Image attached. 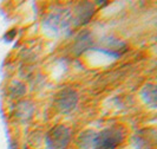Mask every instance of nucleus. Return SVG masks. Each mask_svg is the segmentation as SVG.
<instances>
[{
    "label": "nucleus",
    "instance_id": "1",
    "mask_svg": "<svg viewBox=\"0 0 157 149\" xmlns=\"http://www.w3.org/2000/svg\"><path fill=\"white\" fill-rule=\"evenodd\" d=\"M124 136L123 129L118 127L106 128L97 134L87 130L80 134V146L90 149H116L124 141Z\"/></svg>",
    "mask_w": 157,
    "mask_h": 149
},
{
    "label": "nucleus",
    "instance_id": "2",
    "mask_svg": "<svg viewBox=\"0 0 157 149\" xmlns=\"http://www.w3.org/2000/svg\"><path fill=\"white\" fill-rule=\"evenodd\" d=\"M72 133L65 126L52 128L46 135V147L48 149H66L71 141Z\"/></svg>",
    "mask_w": 157,
    "mask_h": 149
},
{
    "label": "nucleus",
    "instance_id": "3",
    "mask_svg": "<svg viewBox=\"0 0 157 149\" xmlns=\"http://www.w3.org/2000/svg\"><path fill=\"white\" fill-rule=\"evenodd\" d=\"M78 103V95L72 89L62 90L57 97V107L63 114L71 112Z\"/></svg>",
    "mask_w": 157,
    "mask_h": 149
}]
</instances>
